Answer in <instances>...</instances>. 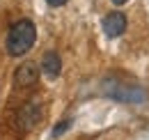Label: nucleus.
Returning a JSON list of instances; mask_svg holds the SVG:
<instances>
[{
	"instance_id": "obj_8",
	"label": "nucleus",
	"mask_w": 149,
	"mask_h": 140,
	"mask_svg": "<svg viewBox=\"0 0 149 140\" xmlns=\"http://www.w3.org/2000/svg\"><path fill=\"white\" fill-rule=\"evenodd\" d=\"M124 2H129V0H112V5H124Z\"/></svg>"
},
{
	"instance_id": "obj_3",
	"label": "nucleus",
	"mask_w": 149,
	"mask_h": 140,
	"mask_svg": "<svg viewBox=\"0 0 149 140\" xmlns=\"http://www.w3.org/2000/svg\"><path fill=\"white\" fill-rule=\"evenodd\" d=\"M39 80V67L35 62H23L14 71V85L16 88H32Z\"/></svg>"
},
{
	"instance_id": "obj_6",
	"label": "nucleus",
	"mask_w": 149,
	"mask_h": 140,
	"mask_svg": "<svg viewBox=\"0 0 149 140\" xmlns=\"http://www.w3.org/2000/svg\"><path fill=\"white\" fill-rule=\"evenodd\" d=\"M69 126H71V120H62V122H57V124H55V129H53V138H60V136H64Z\"/></svg>"
},
{
	"instance_id": "obj_7",
	"label": "nucleus",
	"mask_w": 149,
	"mask_h": 140,
	"mask_svg": "<svg viewBox=\"0 0 149 140\" xmlns=\"http://www.w3.org/2000/svg\"><path fill=\"white\" fill-rule=\"evenodd\" d=\"M46 2H48L51 7H62V5H67L69 0H46Z\"/></svg>"
},
{
	"instance_id": "obj_5",
	"label": "nucleus",
	"mask_w": 149,
	"mask_h": 140,
	"mask_svg": "<svg viewBox=\"0 0 149 140\" xmlns=\"http://www.w3.org/2000/svg\"><path fill=\"white\" fill-rule=\"evenodd\" d=\"M41 71L48 78H57L60 71H62V57H60V53H55V51L44 53L41 55Z\"/></svg>"
},
{
	"instance_id": "obj_4",
	"label": "nucleus",
	"mask_w": 149,
	"mask_h": 140,
	"mask_svg": "<svg viewBox=\"0 0 149 140\" xmlns=\"http://www.w3.org/2000/svg\"><path fill=\"white\" fill-rule=\"evenodd\" d=\"M124 30H126V16H124L122 12H110V14H106V18H103V32L110 37V39L119 37Z\"/></svg>"
},
{
	"instance_id": "obj_1",
	"label": "nucleus",
	"mask_w": 149,
	"mask_h": 140,
	"mask_svg": "<svg viewBox=\"0 0 149 140\" xmlns=\"http://www.w3.org/2000/svg\"><path fill=\"white\" fill-rule=\"evenodd\" d=\"M35 41H37V28H35V23L30 18H19L9 28L5 44H7V53L12 57H21V55H25L35 46Z\"/></svg>"
},
{
	"instance_id": "obj_2",
	"label": "nucleus",
	"mask_w": 149,
	"mask_h": 140,
	"mask_svg": "<svg viewBox=\"0 0 149 140\" xmlns=\"http://www.w3.org/2000/svg\"><path fill=\"white\" fill-rule=\"evenodd\" d=\"M41 117H44V106L39 101H28V104L21 106L19 113H16V126L21 131H30V129H35L41 122Z\"/></svg>"
}]
</instances>
